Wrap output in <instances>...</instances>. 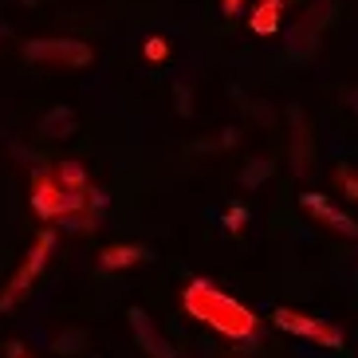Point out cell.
Returning <instances> with one entry per match:
<instances>
[{"label":"cell","mask_w":358,"mask_h":358,"mask_svg":"<svg viewBox=\"0 0 358 358\" xmlns=\"http://www.w3.org/2000/svg\"><path fill=\"white\" fill-rule=\"evenodd\" d=\"M181 303L193 319H201L205 327L221 331L229 338H248L256 331V315L244 303H236L232 295H224L221 287H213L209 280H189L181 292Z\"/></svg>","instance_id":"1"},{"label":"cell","mask_w":358,"mask_h":358,"mask_svg":"<svg viewBox=\"0 0 358 358\" xmlns=\"http://www.w3.org/2000/svg\"><path fill=\"white\" fill-rule=\"evenodd\" d=\"M52 244H55V232L52 229H43L40 236H36V244H32V252L24 256V264H20V272L8 280V287L0 292V311H12V307L20 303L24 295L32 292V284H36V275L43 272V264H48V256H52Z\"/></svg>","instance_id":"2"},{"label":"cell","mask_w":358,"mask_h":358,"mask_svg":"<svg viewBox=\"0 0 358 358\" xmlns=\"http://www.w3.org/2000/svg\"><path fill=\"white\" fill-rule=\"evenodd\" d=\"M20 52H24V59H32V64H55V67H87L95 59V52H91L83 40H71V36L28 40Z\"/></svg>","instance_id":"3"},{"label":"cell","mask_w":358,"mask_h":358,"mask_svg":"<svg viewBox=\"0 0 358 358\" xmlns=\"http://www.w3.org/2000/svg\"><path fill=\"white\" fill-rule=\"evenodd\" d=\"M272 323L280 327V331H287V335L311 338L319 347H331V350L343 347V331H338V327L323 323V319H315V315H303V311H292V307H275Z\"/></svg>","instance_id":"4"},{"label":"cell","mask_w":358,"mask_h":358,"mask_svg":"<svg viewBox=\"0 0 358 358\" xmlns=\"http://www.w3.org/2000/svg\"><path fill=\"white\" fill-rule=\"evenodd\" d=\"M32 213L40 221H55V217H64V189H59V181L55 173L40 169L32 181Z\"/></svg>","instance_id":"5"},{"label":"cell","mask_w":358,"mask_h":358,"mask_svg":"<svg viewBox=\"0 0 358 358\" xmlns=\"http://www.w3.org/2000/svg\"><path fill=\"white\" fill-rule=\"evenodd\" d=\"M299 205H303L307 213H315V217L327 224V229L343 232V236H358V221H350L347 213H338L335 205L323 197V193H303V197H299Z\"/></svg>","instance_id":"6"},{"label":"cell","mask_w":358,"mask_h":358,"mask_svg":"<svg viewBox=\"0 0 358 358\" xmlns=\"http://www.w3.org/2000/svg\"><path fill=\"white\" fill-rule=\"evenodd\" d=\"M130 327H134V335H138V343H142V350H146L150 358H178L173 350H169V343L154 331V323H150V315L142 311V307H130Z\"/></svg>","instance_id":"7"},{"label":"cell","mask_w":358,"mask_h":358,"mask_svg":"<svg viewBox=\"0 0 358 358\" xmlns=\"http://www.w3.org/2000/svg\"><path fill=\"white\" fill-rule=\"evenodd\" d=\"M146 248L142 244H110V248H103L99 252V268L103 272H118V268H134V264L146 260Z\"/></svg>","instance_id":"8"},{"label":"cell","mask_w":358,"mask_h":358,"mask_svg":"<svg viewBox=\"0 0 358 358\" xmlns=\"http://www.w3.org/2000/svg\"><path fill=\"white\" fill-rule=\"evenodd\" d=\"M248 28L256 36H275L280 32V0H260L248 16Z\"/></svg>","instance_id":"9"},{"label":"cell","mask_w":358,"mask_h":358,"mask_svg":"<svg viewBox=\"0 0 358 358\" xmlns=\"http://www.w3.org/2000/svg\"><path fill=\"white\" fill-rule=\"evenodd\" d=\"M40 130H43L48 138H67V134H75V110H71V106H52V110L40 118Z\"/></svg>","instance_id":"10"},{"label":"cell","mask_w":358,"mask_h":358,"mask_svg":"<svg viewBox=\"0 0 358 358\" xmlns=\"http://www.w3.org/2000/svg\"><path fill=\"white\" fill-rule=\"evenodd\" d=\"M55 181H59V189L67 193H87L91 185H87V169L79 166V162H64V166L55 169Z\"/></svg>","instance_id":"11"},{"label":"cell","mask_w":358,"mask_h":358,"mask_svg":"<svg viewBox=\"0 0 358 358\" xmlns=\"http://www.w3.org/2000/svg\"><path fill=\"white\" fill-rule=\"evenodd\" d=\"M142 52H146L150 64H162V59H169V40H166V36H150Z\"/></svg>","instance_id":"12"},{"label":"cell","mask_w":358,"mask_h":358,"mask_svg":"<svg viewBox=\"0 0 358 358\" xmlns=\"http://www.w3.org/2000/svg\"><path fill=\"white\" fill-rule=\"evenodd\" d=\"M335 185L347 193V197L358 201V173H350V169H335Z\"/></svg>","instance_id":"13"},{"label":"cell","mask_w":358,"mask_h":358,"mask_svg":"<svg viewBox=\"0 0 358 358\" xmlns=\"http://www.w3.org/2000/svg\"><path fill=\"white\" fill-rule=\"evenodd\" d=\"M268 173H272V162H260V166H248L241 173V185H260L264 178H268Z\"/></svg>","instance_id":"14"},{"label":"cell","mask_w":358,"mask_h":358,"mask_svg":"<svg viewBox=\"0 0 358 358\" xmlns=\"http://www.w3.org/2000/svg\"><path fill=\"white\" fill-rule=\"evenodd\" d=\"M244 221H248V209H244V205H232V209L224 213V221H221V224H224L229 232H241Z\"/></svg>","instance_id":"15"},{"label":"cell","mask_w":358,"mask_h":358,"mask_svg":"<svg viewBox=\"0 0 358 358\" xmlns=\"http://www.w3.org/2000/svg\"><path fill=\"white\" fill-rule=\"evenodd\" d=\"M75 347H83V331H71V335L55 338V350H64V355H75Z\"/></svg>","instance_id":"16"},{"label":"cell","mask_w":358,"mask_h":358,"mask_svg":"<svg viewBox=\"0 0 358 358\" xmlns=\"http://www.w3.org/2000/svg\"><path fill=\"white\" fill-rule=\"evenodd\" d=\"M241 4H244V0H221V12H224V16H236Z\"/></svg>","instance_id":"17"},{"label":"cell","mask_w":358,"mask_h":358,"mask_svg":"<svg viewBox=\"0 0 358 358\" xmlns=\"http://www.w3.org/2000/svg\"><path fill=\"white\" fill-rule=\"evenodd\" d=\"M8 358H28V355H24V350L16 347V343H12V347H8Z\"/></svg>","instance_id":"18"},{"label":"cell","mask_w":358,"mask_h":358,"mask_svg":"<svg viewBox=\"0 0 358 358\" xmlns=\"http://www.w3.org/2000/svg\"><path fill=\"white\" fill-rule=\"evenodd\" d=\"M20 4H24V8H36V0H20Z\"/></svg>","instance_id":"19"},{"label":"cell","mask_w":358,"mask_h":358,"mask_svg":"<svg viewBox=\"0 0 358 358\" xmlns=\"http://www.w3.org/2000/svg\"><path fill=\"white\" fill-rule=\"evenodd\" d=\"M0 36H4V28H0Z\"/></svg>","instance_id":"20"}]
</instances>
